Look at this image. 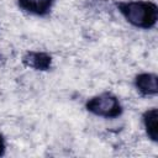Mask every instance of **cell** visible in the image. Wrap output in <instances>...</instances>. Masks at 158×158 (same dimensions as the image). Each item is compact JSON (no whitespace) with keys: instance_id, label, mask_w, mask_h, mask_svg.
<instances>
[{"instance_id":"8992f818","label":"cell","mask_w":158,"mask_h":158,"mask_svg":"<svg viewBox=\"0 0 158 158\" xmlns=\"http://www.w3.org/2000/svg\"><path fill=\"white\" fill-rule=\"evenodd\" d=\"M142 123L147 137L157 143L158 142V109L151 107L142 114Z\"/></svg>"},{"instance_id":"3957f363","label":"cell","mask_w":158,"mask_h":158,"mask_svg":"<svg viewBox=\"0 0 158 158\" xmlns=\"http://www.w3.org/2000/svg\"><path fill=\"white\" fill-rule=\"evenodd\" d=\"M21 62L26 68L38 72H47L52 68L53 58L49 53L43 51H27L22 56Z\"/></svg>"},{"instance_id":"7a4b0ae2","label":"cell","mask_w":158,"mask_h":158,"mask_svg":"<svg viewBox=\"0 0 158 158\" xmlns=\"http://www.w3.org/2000/svg\"><path fill=\"white\" fill-rule=\"evenodd\" d=\"M85 110L98 117L110 120L120 117L123 112V107L118 98L109 91L98 94L88 99L85 102Z\"/></svg>"},{"instance_id":"5b68a950","label":"cell","mask_w":158,"mask_h":158,"mask_svg":"<svg viewBox=\"0 0 158 158\" xmlns=\"http://www.w3.org/2000/svg\"><path fill=\"white\" fill-rule=\"evenodd\" d=\"M158 77L156 73H139L133 79V85L142 96H156L158 94Z\"/></svg>"},{"instance_id":"52a82bcc","label":"cell","mask_w":158,"mask_h":158,"mask_svg":"<svg viewBox=\"0 0 158 158\" xmlns=\"http://www.w3.org/2000/svg\"><path fill=\"white\" fill-rule=\"evenodd\" d=\"M6 152V141L2 133H0V157H2Z\"/></svg>"},{"instance_id":"277c9868","label":"cell","mask_w":158,"mask_h":158,"mask_svg":"<svg viewBox=\"0 0 158 158\" xmlns=\"http://www.w3.org/2000/svg\"><path fill=\"white\" fill-rule=\"evenodd\" d=\"M56 0H17V6L26 14L46 17L51 14Z\"/></svg>"},{"instance_id":"6da1fadb","label":"cell","mask_w":158,"mask_h":158,"mask_svg":"<svg viewBox=\"0 0 158 158\" xmlns=\"http://www.w3.org/2000/svg\"><path fill=\"white\" fill-rule=\"evenodd\" d=\"M116 7L122 17L133 27L152 30L158 21V5L151 0L117 1Z\"/></svg>"}]
</instances>
